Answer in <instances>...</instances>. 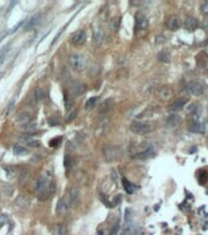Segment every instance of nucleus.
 <instances>
[{
    "instance_id": "1",
    "label": "nucleus",
    "mask_w": 208,
    "mask_h": 235,
    "mask_svg": "<svg viewBox=\"0 0 208 235\" xmlns=\"http://www.w3.org/2000/svg\"><path fill=\"white\" fill-rule=\"evenodd\" d=\"M130 130L137 135H146L154 130V125L149 121H133L130 125Z\"/></svg>"
},
{
    "instance_id": "2",
    "label": "nucleus",
    "mask_w": 208,
    "mask_h": 235,
    "mask_svg": "<svg viewBox=\"0 0 208 235\" xmlns=\"http://www.w3.org/2000/svg\"><path fill=\"white\" fill-rule=\"evenodd\" d=\"M69 65L75 71H83L86 67V60L80 54H71L69 56Z\"/></svg>"
},
{
    "instance_id": "3",
    "label": "nucleus",
    "mask_w": 208,
    "mask_h": 235,
    "mask_svg": "<svg viewBox=\"0 0 208 235\" xmlns=\"http://www.w3.org/2000/svg\"><path fill=\"white\" fill-rule=\"evenodd\" d=\"M185 91L190 94V96H195V97H200L206 92V87L205 85L200 83V82H191L186 86Z\"/></svg>"
},
{
    "instance_id": "4",
    "label": "nucleus",
    "mask_w": 208,
    "mask_h": 235,
    "mask_svg": "<svg viewBox=\"0 0 208 235\" xmlns=\"http://www.w3.org/2000/svg\"><path fill=\"white\" fill-rule=\"evenodd\" d=\"M103 154L108 160H114V159H117V158H120L122 156V151L119 147L106 146V147L103 148Z\"/></svg>"
},
{
    "instance_id": "5",
    "label": "nucleus",
    "mask_w": 208,
    "mask_h": 235,
    "mask_svg": "<svg viewBox=\"0 0 208 235\" xmlns=\"http://www.w3.org/2000/svg\"><path fill=\"white\" fill-rule=\"evenodd\" d=\"M148 26H149L148 18L143 13H137L136 15V22H135L136 32H144V31H147Z\"/></svg>"
},
{
    "instance_id": "6",
    "label": "nucleus",
    "mask_w": 208,
    "mask_h": 235,
    "mask_svg": "<svg viewBox=\"0 0 208 235\" xmlns=\"http://www.w3.org/2000/svg\"><path fill=\"white\" fill-rule=\"evenodd\" d=\"M50 186H52V185H50L49 179H48L47 175H40V176L37 179V181H36V191H37V194L48 190Z\"/></svg>"
},
{
    "instance_id": "7",
    "label": "nucleus",
    "mask_w": 208,
    "mask_h": 235,
    "mask_svg": "<svg viewBox=\"0 0 208 235\" xmlns=\"http://www.w3.org/2000/svg\"><path fill=\"white\" fill-rule=\"evenodd\" d=\"M70 92L74 97H79V96H82L85 92H86V85H83L82 82L80 81H74L70 86Z\"/></svg>"
},
{
    "instance_id": "8",
    "label": "nucleus",
    "mask_w": 208,
    "mask_h": 235,
    "mask_svg": "<svg viewBox=\"0 0 208 235\" xmlns=\"http://www.w3.org/2000/svg\"><path fill=\"white\" fill-rule=\"evenodd\" d=\"M79 201H80V191H79V189H76V187L70 189L69 196H67V198H66L67 206H69V207H75Z\"/></svg>"
},
{
    "instance_id": "9",
    "label": "nucleus",
    "mask_w": 208,
    "mask_h": 235,
    "mask_svg": "<svg viewBox=\"0 0 208 235\" xmlns=\"http://www.w3.org/2000/svg\"><path fill=\"white\" fill-rule=\"evenodd\" d=\"M181 124H183V117H180L179 114H175V113L169 114L165 119V125L168 127H178Z\"/></svg>"
},
{
    "instance_id": "10",
    "label": "nucleus",
    "mask_w": 208,
    "mask_h": 235,
    "mask_svg": "<svg viewBox=\"0 0 208 235\" xmlns=\"http://www.w3.org/2000/svg\"><path fill=\"white\" fill-rule=\"evenodd\" d=\"M70 42L74 44V45H81L86 42V32L83 29H79L76 31L72 36H71V39Z\"/></svg>"
},
{
    "instance_id": "11",
    "label": "nucleus",
    "mask_w": 208,
    "mask_h": 235,
    "mask_svg": "<svg viewBox=\"0 0 208 235\" xmlns=\"http://www.w3.org/2000/svg\"><path fill=\"white\" fill-rule=\"evenodd\" d=\"M180 25H181L180 18H179V16H176V15H171V16L167 20V27H168L170 31H176V29H179V28H180Z\"/></svg>"
},
{
    "instance_id": "12",
    "label": "nucleus",
    "mask_w": 208,
    "mask_h": 235,
    "mask_svg": "<svg viewBox=\"0 0 208 235\" xmlns=\"http://www.w3.org/2000/svg\"><path fill=\"white\" fill-rule=\"evenodd\" d=\"M137 233V227L136 224L133 223L132 219H129L126 221L125 225H124V229H122V234L121 235H136Z\"/></svg>"
},
{
    "instance_id": "13",
    "label": "nucleus",
    "mask_w": 208,
    "mask_h": 235,
    "mask_svg": "<svg viewBox=\"0 0 208 235\" xmlns=\"http://www.w3.org/2000/svg\"><path fill=\"white\" fill-rule=\"evenodd\" d=\"M114 106H115V101H114L113 98L105 99L104 102L101 103V106H99V113H101V114H105V113L110 112V110L114 108Z\"/></svg>"
},
{
    "instance_id": "14",
    "label": "nucleus",
    "mask_w": 208,
    "mask_h": 235,
    "mask_svg": "<svg viewBox=\"0 0 208 235\" xmlns=\"http://www.w3.org/2000/svg\"><path fill=\"white\" fill-rule=\"evenodd\" d=\"M154 156H156L154 148H153V146H149V147H147L144 151H142V152L135 154V158H137V159H147V158H152V157H154Z\"/></svg>"
},
{
    "instance_id": "15",
    "label": "nucleus",
    "mask_w": 208,
    "mask_h": 235,
    "mask_svg": "<svg viewBox=\"0 0 208 235\" xmlns=\"http://www.w3.org/2000/svg\"><path fill=\"white\" fill-rule=\"evenodd\" d=\"M31 113L29 112H27V110H23V112H21V113H18L17 114V117H16V121L18 122V124H21V125H26V124H28V122H31Z\"/></svg>"
},
{
    "instance_id": "16",
    "label": "nucleus",
    "mask_w": 208,
    "mask_h": 235,
    "mask_svg": "<svg viewBox=\"0 0 208 235\" xmlns=\"http://www.w3.org/2000/svg\"><path fill=\"white\" fill-rule=\"evenodd\" d=\"M187 98H180V99H176L175 102H173L171 104H170V110L171 112H176V110H180V109H183V108H185V106L187 104Z\"/></svg>"
},
{
    "instance_id": "17",
    "label": "nucleus",
    "mask_w": 208,
    "mask_h": 235,
    "mask_svg": "<svg viewBox=\"0 0 208 235\" xmlns=\"http://www.w3.org/2000/svg\"><path fill=\"white\" fill-rule=\"evenodd\" d=\"M198 27V20L196 17H192V16H189L186 20H185V28L187 31H195L196 28Z\"/></svg>"
},
{
    "instance_id": "18",
    "label": "nucleus",
    "mask_w": 208,
    "mask_h": 235,
    "mask_svg": "<svg viewBox=\"0 0 208 235\" xmlns=\"http://www.w3.org/2000/svg\"><path fill=\"white\" fill-rule=\"evenodd\" d=\"M158 94H159V97H160L162 99H169V98H171V96H173V90H171L170 87H162V88L159 90Z\"/></svg>"
},
{
    "instance_id": "19",
    "label": "nucleus",
    "mask_w": 208,
    "mask_h": 235,
    "mask_svg": "<svg viewBox=\"0 0 208 235\" xmlns=\"http://www.w3.org/2000/svg\"><path fill=\"white\" fill-rule=\"evenodd\" d=\"M33 94H34L37 102H42V101H44V99L47 98V92H45V90L42 88V87L36 88V90L33 91Z\"/></svg>"
},
{
    "instance_id": "20",
    "label": "nucleus",
    "mask_w": 208,
    "mask_h": 235,
    "mask_svg": "<svg viewBox=\"0 0 208 235\" xmlns=\"http://www.w3.org/2000/svg\"><path fill=\"white\" fill-rule=\"evenodd\" d=\"M67 208H69V206H67L66 198L63 197L61 200H59V202H58V205H56V213L63 214V213H65V212L67 211Z\"/></svg>"
},
{
    "instance_id": "21",
    "label": "nucleus",
    "mask_w": 208,
    "mask_h": 235,
    "mask_svg": "<svg viewBox=\"0 0 208 235\" xmlns=\"http://www.w3.org/2000/svg\"><path fill=\"white\" fill-rule=\"evenodd\" d=\"M103 38H104V32L102 28H96L94 32H93V39H94V43L97 45L102 44L103 42Z\"/></svg>"
},
{
    "instance_id": "22",
    "label": "nucleus",
    "mask_w": 208,
    "mask_h": 235,
    "mask_svg": "<svg viewBox=\"0 0 208 235\" xmlns=\"http://www.w3.org/2000/svg\"><path fill=\"white\" fill-rule=\"evenodd\" d=\"M40 21V15H34L29 21H28V23L26 25V27H25V31H29V29H32L38 22Z\"/></svg>"
},
{
    "instance_id": "23",
    "label": "nucleus",
    "mask_w": 208,
    "mask_h": 235,
    "mask_svg": "<svg viewBox=\"0 0 208 235\" xmlns=\"http://www.w3.org/2000/svg\"><path fill=\"white\" fill-rule=\"evenodd\" d=\"M158 60L162 61V63H170L171 60V55L168 50H162L159 54H158Z\"/></svg>"
},
{
    "instance_id": "24",
    "label": "nucleus",
    "mask_w": 208,
    "mask_h": 235,
    "mask_svg": "<svg viewBox=\"0 0 208 235\" xmlns=\"http://www.w3.org/2000/svg\"><path fill=\"white\" fill-rule=\"evenodd\" d=\"M22 131L26 132V133H33L37 131V125L34 122H28L26 125H22Z\"/></svg>"
},
{
    "instance_id": "25",
    "label": "nucleus",
    "mask_w": 208,
    "mask_h": 235,
    "mask_svg": "<svg viewBox=\"0 0 208 235\" xmlns=\"http://www.w3.org/2000/svg\"><path fill=\"white\" fill-rule=\"evenodd\" d=\"M12 151H13V154H16V156H25V154H28V153H29V151H28L26 147L20 146V144H16Z\"/></svg>"
},
{
    "instance_id": "26",
    "label": "nucleus",
    "mask_w": 208,
    "mask_h": 235,
    "mask_svg": "<svg viewBox=\"0 0 208 235\" xmlns=\"http://www.w3.org/2000/svg\"><path fill=\"white\" fill-rule=\"evenodd\" d=\"M205 126L202 125V124H200V122H195V124H192L191 126H190V131L191 132H196V133H203L205 132Z\"/></svg>"
},
{
    "instance_id": "27",
    "label": "nucleus",
    "mask_w": 208,
    "mask_h": 235,
    "mask_svg": "<svg viewBox=\"0 0 208 235\" xmlns=\"http://www.w3.org/2000/svg\"><path fill=\"white\" fill-rule=\"evenodd\" d=\"M54 234L55 235H69V232H67V228L63 224H58L55 225L54 228Z\"/></svg>"
},
{
    "instance_id": "28",
    "label": "nucleus",
    "mask_w": 208,
    "mask_h": 235,
    "mask_svg": "<svg viewBox=\"0 0 208 235\" xmlns=\"http://www.w3.org/2000/svg\"><path fill=\"white\" fill-rule=\"evenodd\" d=\"M122 184H124V189L127 194H133L135 191V185L130 181H127V179H122Z\"/></svg>"
},
{
    "instance_id": "29",
    "label": "nucleus",
    "mask_w": 208,
    "mask_h": 235,
    "mask_svg": "<svg viewBox=\"0 0 208 235\" xmlns=\"http://www.w3.org/2000/svg\"><path fill=\"white\" fill-rule=\"evenodd\" d=\"M97 101H98V97H92V98H90V99L87 101V103H86V109H93L94 106H96V103H97Z\"/></svg>"
},
{
    "instance_id": "30",
    "label": "nucleus",
    "mask_w": 208,
    "mask_h": 235,
    "mask_svg": "<svg viewBox=\"0 0 208 235\" xmlns=\"http://www.w3.org/2000/svg\"><path fill=\"white\" fill-rule=\"evenodd\" d=\"M10 45H11V44H7V45L1 50V53H0V65L5 61V58H6L7 53H9V48H10Z\"/></svg>"
},
{
    "instance_id": "31",
    "label": "nucleus",
    "mask_w": 208,
    "mask_h": 235,
    "mask_svg": "<svg viewBox=\"0 0 208 235\" xmlns=\"http://www.w3.org/2000/svg\"><path fill=\"white\" fill-rule=\"evenodd\" d=\"M17 205H18L20 207H25V206H27V205H28V200H27V197H26V196H21V197H18V198H17Z\"/></svg>"
},
{
    "instance_id": "32",
    "label": "nucleus",
    "mask_w": 208,
    "mask_h": 235,
    "mask_svg": "<svg viewBox=\"0 0 208 235\" xmlns=\"http://www.w3.org/2000/svg\"><path fill=\"white\" fill-rule=\"evenodd\" d=\"M60 142H61V137H56V138H54V140H52V141L49 142V146L53 147V148H56Z\"/></svg>"
},
{
    "instance_id": "33",
    "label": "nucleus",
    "mask_w": 208,
    "mask_h": 235,
    "mask_svg": "<svg viewBox=\"0 0 208 235\" xmlns=\"http://www.w3.org/2000/svg\"><path fill=\"white\" fill-rule=\"evenodd\" d=\"M20 176H21V183H25V181L27 180V178H28V170H27L26 168H23Z\"/></svg>"
},
{
    "instance_id": "34",
    "label": "nucleus",
    "mask_w": 208,
    "mask_h": 235,
    "mask_svg": "<svg viewBox=\"0 0 208 235\" xmlns=\"http://www.w3.org/2000/svg\"><path fill=\"white\" fill-rule=\"evenodd\" d=\"M18 140H20L21 142H25L26 144H28V143L33 140V137H32V136H20V137H18Z\"/></svg>"
},
{
    "instance_id": "35",
    "label": "nucleus",
    "mask_w": 208,
    "mask_h": 235,
    "mask_svg": "<svg viewBox=\"0 0 208 235\" xmlns=\"http://www.w3.org/2000/svg\"><path fill=\"white\" fill-rule=\"evenodd\" d=\"M64 164H65V168H66V170H69L70 168H71V158H70V156H65V159H64Z\"/></svg>"
},
{
    "instance_id": "36",
    "label": "nucleus",
    "mask_w": 208,
    "mask_h": 235,
    "mask_svg": "<svg viewBox=\"0 0 208 235\" xmlns=\"http://www.w3.org/2000/svg\"><path fill=\"white\" fill-rule=\"evenodd\" d=\"M201 12L205 13V15H208V0L207 1H203L201 4Z\"/></svg>"
},
{
    "instance_id": "37",
    "label": "nucleus",
    "mask_w": 208,
    "mask_h": 235,
    "mask_svg": "<svg viewBox=\"0 0 208 235\" xmlns=\"http://www.w3.org/2000/svg\"><path fill=\"white\" fill-rule=\"evenodd\" d=\"M27 146H29V147H32V148H38V147H40V142L39 141H37V140H32Z\"/></svg>"
},
{
    "instance_id": "38",
    "label": "nucleus",
    "mask_w": 208,
    "mask_h": 235,
    "mask_svg": "<svg viewBox=\"0 0 208 235\" xmlns=\"http://www.w3.org/2000/svg\"><path fill=\"white\" fill-rule=\"evenodd\" d=\"M5 170H6V173H7V178H13V176H15V174H16L13 168L6 167V168H5Z\"/></svg>"
},
{
    "instance_id": "39",
    "label": "nucleus",
    "mask_w": 208,
    "mask_h": 235,
    "mask_svg": "<svg viewBox=\"0 0 208 235\" xmlns=\"http://www.w3.org/2000/svg\"><path fill=\"white\" fill-rule=\"evenodd\" d=\"M48 124L49 125H52V126H54V125H58L59 124V119L55 117H50L48 119Z\"/></svg>"
},
{
    "instance_id": "40",
    "label": "nucleus",
    "mask_w": 208,
    "mask_h": 235,
    "mask_svg": "<svg viewBox=\"0 0 208 235\" xmlns=\"http://www.w3.org/2000/svg\"><path fill=\"white\" fill-rule=\"evenodd\" d=\"M119 228H120V223H119V222H116V223H115V225L113 227V229L110 230V235H116L117 234Z\"/></svg>"
},
{
    "instance_id": "41",
    "label": "nucleus",
    "mask_w": 208,
    "mask_h": 235,
    "mask_svg": "<svg viewBox=\"0 0 208 235\" xmlns=\"http://www.w3.org/2000/svg\"><path fill=\"white\" fill-rule=\"evenodd\" d=\"M76 115H77V112H76V110H72V112L67 115V117H66V121H72V120L75 119Z\"/></svg>"
},
{
    "instance_id": "42",
    "label": "nucleus",
    "mask_w": 208,
    "mask_h": 235,
    "mask_svg": "<svg viewBox=\"0 0 208 235\" xmlns=\"http://www.w3.org/2000/svg\"><path fill=\"white\" fill-rule=\"evenodd\" d=\"M33 157H34V158H32V159H31V160H32V162H34V163H36V162H38V160H40V159H42V156H40V154H34V156H33Z\"/></svg>"
},
{
    "instance_id": "43",
    "label": "nucleus",
    "mask_w": 208,
    "mask_h": 235,
    "mask_svg": "<svg viewBox=\"0 0 208 235\" xmlns=\"http://www.w3.org/2000/svg\"><path fill=\"white\" fill-rule=\"evenodd\" d=\"M203 28H205V29L208 32V18H206V20H205V22H203Z\"/></svg>"
},
{
    "instance_id": "44",
    "label": "nucleus",
    "mask_w": 208,
    "mask_h": 235,
    "mask_svg": "<svg viewBox=\"0 0 208 235\" xmlns=\"http://www.w3.org/2000/svg\"><path fill=\"white\" fill-rule=\"evenodd\" d=\"M98 235H103V233H102V232H99V233H98Z\"/></svg>"
}]
</instances>
